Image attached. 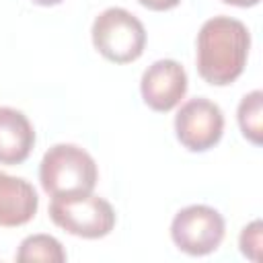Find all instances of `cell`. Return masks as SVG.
Returning a JSON list of instances; mask_svg holds the SVG:
<instances>
[{
	"instance_id": "6da1fadb",
	"label": "cell",
	"mask_w": 263,
	"mask_h": 263,
	"mask_svg": "<svg viewBox=\"0 0 263 263\" xmlns=\"http://www.w3.org/2000/svg\"><path fill=\"white\" fill-rule=\"evenodd\" d=\"M251 47V33L245 23L232 16H212L197 33V72L214 86L232 84L245 70Z\"/></svg>"
},
{
	"instance_id": "7a4b0ae2",
	"label": "cell",
	"mask_w": 263,
	"mask_h": 263,
	"mask_svg": "<svg viewBox=\"0 0 263 263\" xmlns=\"http://www.w3.org/2000/svg\"><path fill=\"white\" fill-rule=\"evenodd\" d=\"M99 171L95 158L76 144L51 146L39 164V181L47 195L90 193L97 187Z\"/></svg>"
},
{
	"instance_id": "3957f363",
	"label": "cell",
	"mask_w": 263,
	"mask_h": 263,
	"mask_svg": "<svg viewBox=\"0 0 263 263\" xmlns=\"http://www.w3.org/2000/svg\"><path fill=\"white\" fill-rule=\"evenodd\" d=\"M90 35L95 49L115 64L136 62L146 47V29L142 21L119 6L103 10L95 18Z\"/></svg>"
},
{
	"instance_id": "277c9868",
	"label": "cell",
	"mask_w": 263,
	"mask_h": 263,
	"mask_svg": "<svg viewBox=\"0 0 263 263\" xmlns=\"http://www.w3.org/2000/svg\"><path fill=\"white\" fill-rule=\"evenodd\" d=\"M49 218L68 234L90 240L107 236L115 226V212L111 203L92 191L51 197Z\"/></svg>"
},
{
	"instance_id": "5b68a950",
	"label": "cell",
	"mask_w": 263,
	"mask_h": 263,
	"mask_svg": "<svg viewBox=\"0 0 263 263\" xmlns=\"http://www.w3.org/2000/svg\"><path fill=\"white\" fill-rule=\"evenodd\" d=\"M224 218L218 210L193 203L179 210L171 222V238L179 251L201 257L214 253L224 240Z\"/></svg>"
},
{
	"instance_id": "8992f818",
	"label": "cell",
	"mask_w": 263,
	"mask_h": 263,
	"mask_svg": "<svg viewBox=\"0 0 263 263\" xmlns=\"http://www.w3.org/2000/svg\"><path fill=\"white\" fill-rule=\"evenodd\" d=\"M175 134L187 150L205 152L214 148L224 134V113L205 97L189 99L175 115Z\"/></svg>"
},
{
	"instance_id": "52a82bcc",
	"label": "cell",
	"mask_w": 263,
	"mask_h": 263,
	"mask_svg": "<svg viewBox=\"0 0 263 263\" xmlns=\"http://www.w3.org/2000/svg\"><path fill=\"white\" fill-rule=\"evenodd\" d=\"M144 103L158 113L175 109L187 92V72L175 60H156L150 64L140 80Z\"/></svg>"
},
{
	"instance_id": "ba28073f",
	"label": "cell",
	"mask_w": 263,
	"mask_h": 263,
	"mask_svg": "<svg viewBox=\"0 0 263 263\" xmlns=\"http://www.w3.org/2000/svg\"><path fill=\"white\" fill-rule=\"evenodd\" d=\"M37 208L39 197L29 181L0 173V226H23L33 220Z\"/></svg>"
},
{
	"instance_id": "9c48e42d",
	"label": "cell",
	"mask_w": 263,
	"mask_h": 263,
	"mask_svg": "<svg viewBox=\"0 0 263 263\" xmlns=\"http://www.w3.org/2000/svg\"><path fill=\"white\" fill-rule=\"evenodd\" d=\"M35 146V129L27 115L12 107H0V164H21Z\"/></svg>"
},
{
	"instance_id": "30bf717a",
	"label": "cell",
	"mask_w": 263,
	"mask_h": 263,
	"mask_svg": "<svg viewBox=\"0 0 263 263\" xmlns=\"http://www.w3.org/2000/svg\"><path fill=\"white\" fill-rule=\"evenodd\" d=\"M236 117H238L242 136L251 144L261 146V142H263V92L253 90V92L245 95L238 103Z\"/></svg>"
},
{
	"instance_id": "8fae6325",
	"label": "cell",
	"mask_w": 263,
	"mask_h": 263,
	"mask_svg": "<svg viewBox=\"0 0 263 263\" xmlns=\"http://www.w3.org/2000/svg\"><path fill=\"white\" fill-rule=\"evenodd\" d=\"M16 261H47V263H64L66 253L62 242L49 234H31L21 240L16 251Z\"/></svg>"
},
{
	"instance_id": "7c38bea8",
	"label": "cell",
	"mask_w": 263,
	"mask_h": 263,
	"mask_svg": "<svg viewBox=\"0 0 263 263\" xmlns=\"http://www.w3.org/2000/svg\"><path fill=\"white\" fill-rule=\"evenodd\" d=\"M261 236H263V224H261V220H253L240 232V238H238L240 253L245 257H249L251 261H259L261 259V247H263V238Z\"/></svg>"
},
{
	"instance_id": "4fadbf2b",
	"label": "cell",
	"mask_w": 263,
	"mask_h": 263,
	"mask_svg": "<svg viewBox=\"0 0 263 263\" xmlns=\"http://www.w3.org/2000/svg\"><path fill=\"white\" fill-rule=\"evenodd\" d=\"M142 6L150 8V10H171L175 8L181 0H138Z\"/></svg>"
},
{
	"instance_id": "5bb4252c",
	"label": "cell",
	"mask_w": 263,
	"mask_h": 263,
	"mask_svg": "<svg viewBox=\"0 0 263 263\" xmlns=\"http://www.w3.org/2000/svg\"><path fill=\"white\" fill-rule=\"evenodd\" d=\"M226 4H232V6H240V8H247V6H255L259 4V0H222Z\"/></svg>"
},
{
	"instance_id": "9a60e30c",
	"label": "cell",
	"mask_w": 263,
	"mask_h": 263,
	"mask_svg": "<svg viewBox=\"0 0 263 263\" xmlns=\"http://www.w3.org/2000/svg\"><path fill=\"white\" fill-rule=\"evenodd\" d=\"M33 2L39 4V6H55V4H60L64 0H33Z\"/></svg>"
}]
</instances>
